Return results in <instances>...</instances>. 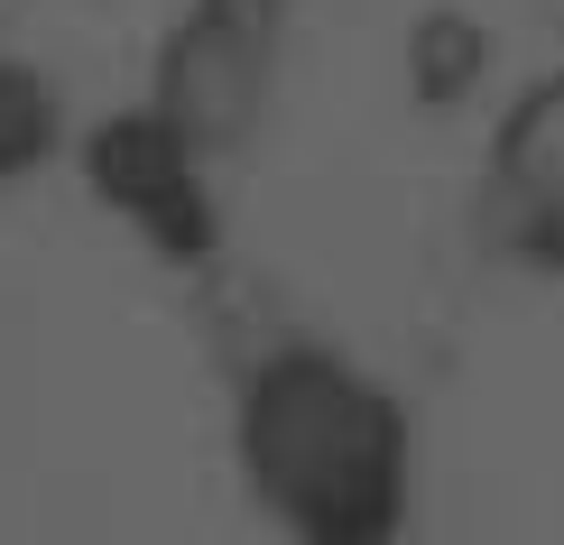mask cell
I'll return each instance as SVG.
<instances>
[{"mask_svg": "<svg viewBox=\"0 0 564 545\" xmlns=\"http://www.w3.org/2000/svg\"><path fill=\"white\" fill-rule=\"evenodd\" d=\"M490 241L528 269H564V75L528 84L509 121L490 130Z\"/></svg>", "mask_w": 564, "mask_h": 545, "instance_id": "cell-3", "label": "cell"}, {"mask_svg": "<svg viewBox=\"0 0 564 545\" xmlns=\"http://www.w3.org/2000/svg\"><path fill=\"white\" fill-rule=\"evenodd\" d=\"M231 462L288 545H398L416 517V416L370 361L278 334L231 389Z\"/></svg>", "mask_w": 564, "mask_h": 545, "instance_id": "cell-1", "label": "cell"}, {"mask_svg": "<svg viewBox=\"0 0 564 545\" xmlns=\"http://www.w3.org/2000/svg\"><path fill=\"white\" fill-rule=\"evenodd\" d=\"M278 29H288V0H185V19L149 65L139 121L176 157L223 176V157L260 130L278 92Z\"/></svg>", "mask_w": 564, "mask_h": 545, "instance_id": "cell-2", "label": "cell"}, {"mask_svg": "<svg viewBox=\"0 0 564 545\" xmlns=\"http://www.w3.org/2000/svg\"><path fill=\"white\" fill-rule=\"evenodd\" d=\"M65 157V92L46 65L0 46V185H29Z\"/></svg>", "mask_w": 564, "mask_h": 545, "instance_id": "cell-4", "label": "cell"}]
</instances>
